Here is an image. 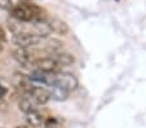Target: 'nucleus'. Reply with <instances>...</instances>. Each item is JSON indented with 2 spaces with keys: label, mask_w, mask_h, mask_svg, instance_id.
<instances>
[{
  "label": "nucleus",
  "mask_w": 146,
  "mask_h": 128,
  "mask_svg": "<svg viewBox=\"0 0 146 128\" xmlns=\"http://www.w3.org/2000/svg\"><path fill=\"white\" fill-rule=\"evenodd\" d=\"M13 57L18 64H21L25 67L34 66V64H35V61H36L35 54L29 52L27 48H18L17 47L16 49L13 50Z\"/></svg>",
  "instance_id": "nucleus-4"
},
{
  "label": "nucleus",
  "mask_w": 146,
  "mask_h": 128,
  "mask_svg": "<svg viewBox=\"0 0 146 128\" xmlns=\"http://www.w3.org/2000/svg\"><path fill=\"white\" fill-rule=\"evenodd\" d=\"M30 97L33 98V101L36 105H45L52 98L49 91H47L45 88H41V87H36V86L34 87L33 92L30 93Z\"/></svg>",
  "instance_id": "nucleus-6"
},
{
  "label": "nucleus",
  "mask_w": 146,
  "mask_h": 128,
  "mask_svg": "<svg viewBox=\"0 0 146 128\" xmlns=\"http://www.w3.org/2000/svg\"><path fill=\"white\" fill-rule=\"evenodd\" d=\"M48 25H49L50 27V31L54 34H57V35H66V34H69L70 29H69V25H67L65 21L60 20V18H50L49 21H48Z\"/></svg>",
  "instance_id": "nucleus-8"
},
{
  "label": "nucleus",
  "mask_w": 146,
  "mask_h": 128,
  "mask_svg": "<svg viewBox=\"0 0 146 128\" xmlns=\"http://www.w3.org/2000/svg\"><path fill=\"white\" fill-rule=\"evenodd\" d=\"M26 120H27V124L31 128H40L41 125L44 124V118L40 113H38L36 110L26 114Z\"/></svg>",
  "instance_id": "nucleus-9"
},
{
  "label": "nucleus",
  "mask_w": 146,
  "mask_h": 128,
  "mask_svg": "<svg viewBox=\"0 0 146 128\" xmlns=\"http://www.w3.org/2000/svg\"><path fill=\"white\" fill-rule=\"evenodd\" d=\"M70 92L66 91V89L61 88L58 86H52V89H50V97L54 98L57 101H65L67 97H69Z\"/></svg>",
  "instance_id": "nucleus-12"
},
{
  "label": "nucleus",
  "mask_w": 146,
  "mask_h": 128,
  "mask_svg": "<svg viewBox=\"0 0 146 128\" xmlns=\"http://www.w3.org/2000/svg\"><path fill=\"white\" fill-rule=\"evenodd\" d=\"M53 58L54 61L58 64V66H69V65H72L75 62V57L70 53H54L53 54Z\"/></svg>",
  "instance_id": "nucleus-11"
},
{
  "label": "nucleus",
  "mask_w": 146,
  "mask_h": 128,
  "mask_svg": "<svg viewBox=\"0 0 146 128\" xmlns=\"http://www.w3.org/2000/svg\"><path fill=\"white\" fill-rule=\"evenodd\" d=\"M7 40V36H5V32H4L3 27H0V42H5Z\"/></svg>",
  "instance_id": "nucleus-15"
},
{
  "label": "nucleus",
  "mask_w": 146,
  "mask_h": 128,
  "mask_svg": "<svg viewBox=\"0 0 146 128\" xmlns=\"http://www.w3.org/2000/svg\"><path fill=\"white\" fill-rule=\"evenodd\" d=\"M8 92H9V89L7 88V86H4V84L0 82V100H3V98L8 95Z\"/></svg>",
  "instance_id": "nucleus-14"
},
{
  "label": "nucleus",
  "mask_w": 146,
  "mask_h": 128,
  "mask_svg": "<svg viewBox=\"0 0 146 128\" xmlns=\"http://www.w3.org/2000/svg\"><path fill=\"white\" fill-rule=\"evenodd\" d=\"M3 50V45H1V42H0V52Z\"/></svg>",
  "instance_id": "nucleus-19"
},
{
  "label": "nucleus",
  "mask_w": 146,
  "mask_h": 128,
  "mask_svg": "<svg viewBox=\"0 0 146 128\" xmlns=\"http://www.w3.org/2000/svg\"><path fill=\"white\" fill-rule=\"evenodd\" d=\"M33 25V29H34V34L38 35L39 38H48L50 35V27L48 25V22L45 20H36V21H33L31 22Z\"/></svg>",
  "instance_id": "nucleus-7"
},
{
  "label": "nucleus",
  "mask_w": 146,
  "mask_h": 128,
  "mask_svg": "<svg viewBox=\"0 0 146 128\" xmlns=\"http://www.w3.org/2000/svg\"><path fill=\"white\" fill-rule=\"evenodd\" d=\"M14 128H29V127H26V125H17V127H14Z\"/></svg>",
  "instance_id": "nucleus-17"
},
{
  "label": "nucleus",
  "mask_w": 146,
  "mask_h": 128,
  "mask_svg": "<svg viewBox=\"0 0 146 128\" xmlns=\"http://www.w3.org/2000/svg\"><path fill=\"white\" fill-rule=\"evenodd\" d=\"M21 4H29V3H31V0H18Z\"/></svg>",
  "instance_id": "nucleus-16"
},
{
  "label": "nucleus",
  "mask_w": 146,
  "mask_h": 128,
  "mask_svg": "<svg viewBox=\"0 0 146 128\" xmlns=\"http://www.w3.org/2000/svg\"><path fill=\"white\" fill-rule=\"evenodd\" d=\"M35 105H36V103L34 102L33 98H31L30 96H25V97L19 98V101H18V109L22 113H25V114H29V113L36 110Z\"/></svg>",
  "instance_id": "nucleus-10"
},
{
  "label": "nucleus",
  "mask_w": 146,
  "mask_h": 128,
  "mask_svg": "<svg viewBox=\"0 0 146 128\" xmlns=\"http://www.w3.org/2000/svg\"><path fill=\"white\" fill-rule=\"evenodd\" d=\"M12 42L14 45L18 48H30L39 45L41 43V38L35 35L34 32H27V31H22V32L14 34L12 38Z\"/></svg>",
  "instance_id": "nucleus-3"
},
{
  "label": "nucleus",
  "mask_w": 146,
  "mask_h": 128,
  "mask_svg": "<svg viewBox=\"0 0 146 128\" xmlns=\"http://www.w3.org/2000/svg\"><path fill=\"white\" fill-rule=\"evenodd\" d=\"M34 66L40 71L44 72H57L58 70V64L54 61L53 57H43V58H36Z\"/></svg>",
  "instance_id": "nucleus-5"
},
{
  "label": "nucleus",
  "mask_w": 146,
  "mask_h": 128,
  "mask_svg": "<svg viewBox=\"0 0 146 128\" xmlns=\"http://www.w3.org/2000/svg\"><path fill=\"white\" fill-rule=\"evenodd\" d=\"M11 14L14 20L19 22H33L36 20H44L45 12L40 7L33 3L29 4H17L11 8Z\"/></svg>",
  "instance_id": "nucleus-1"
},
{
  "label": "nucleus",
  "mask_w": 146,
  "mask_h": 128,
  "mask_svg": "<svg viewBox=\"0 0 146 128\" xmlns=\"http://www.w3.org/2000/svg\"><path fill=\"white\" fill-rule=\"evenodd\" d=\"M45 128H58V125H52V127H45Z\"/></svg>",
  "instance_id": "nucleus-18"
},
{
  "label": "nucleus",
  "mask_w": 146,
  "mask_h": 128,
  "mask_svg": "<svg viewBox=\"0 0 146 128\" xmlns=\"http://www.w3.org/2000/svg\"><path fill=\"white\" fill-rule=\"evenodd\" d=\"M12 7H13L12 0H0V9H3V11H11Z\"/></svg>",
  "instance_id": "nucleus-13"
},
{
  "label": "nucleus",
  "mask_w": 146,
  "mask_h": 128,
  "mask_svg": "<svg viewBox=\"0 0 146 128\" xmlns=\"http://www.w3.org/2000/svg\"><path fill=\"white\" fill-rule=\"evenodd\" d=\"M78 84H79V82H78L76 76L74 74H71V72L57 71L53 74L52 86H58L61 88L69 91V92H72V91H75L78 88Z\"/></svg>",
  "instance_id": "nucleus-2"
}]
</instances>
